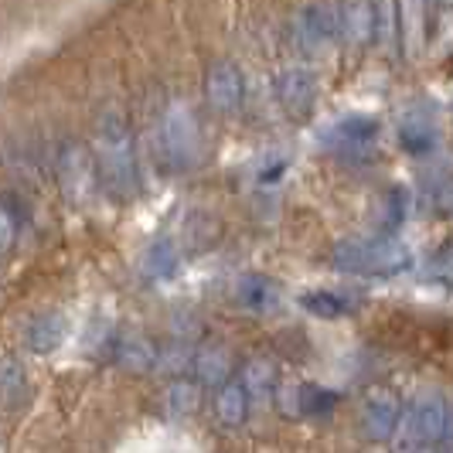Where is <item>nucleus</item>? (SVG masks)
I'll return each mask as SVG.
<instances>
[{"mask_svg":"<svg viewBox=\"0 0 453 453\" xmlns=\"http://www.w3.org/2000/svg\"><path fill=\"white\" fill-rule=\"evenodd\" d=\"M215 412L226 426H242L246 416H250V395L242 382H228V386L219 388V399H215Z\"/></svg>","mask_w":453,"mask_h":453,"instance_id":"obj_8","label":"nucleus"},{"mask_svg":"<svg viewBox=\"0 0 453 453\" xmlns=\"http://www.w3.org/2000/svg\"><path fill=\"white\" fill-rule=\"evenodd\" d=\"M403 143H406L409 150H426L433 143V130L419 116H412V119L403 123Z\"/></svg>","mask_w":453,"mask_h":453,"instance_id":"obj_17","label":"nucleus"},{"mask_svg":"<svg viewBox=\"0 0 453 453\" xmlns=\"http://www.w3.org/2000/svg\"><path fill=\"white\" fill-rule=\"evenodd\" d=\"M338 31L348 42H365L375 31V7L368 4H348L338 7Z\"/></svg>","mask_w":453,"mask_h":453,"instance_id":"obj_7","label":"nucleus"},{"mask_svg":"<svg viewBox=\"0 0 453 453\" xmlns=\"http://www.w3.org/2000/svg\"><path fill=\"white\" fill-rule=\"evenodd\" d=\"M160 143H164L167 157L178 160V164H188L195 157V116L188 113L184 106H174L171 113L164 116Z\"/></svg>","mask_w":453,"mask_h":453,"instance_id":"obj_2","label":"nucleus"},{"mask_svg":"<svg viewBox=\"0 0 453 453\" xmlns=\"http://www.w3.org/2000/svg\"><path fill=\"white\" fill-rule=\"evenodd\" d=\"M338 403L334 392L318 386H300V412H331V406Z\"/></svg>","mask_w":453,"mask_h":453,"instance_id":"obj_16","label":"nucleus"},{"mask_svg":"<svg viewBox=\"0 0 453 453\" xmlns=\"http://www.w3.org/2000/svg\"><path fill=\"white\" fill-rule=\"evenodd\" d=\"M280 99L290 106V110H307L311 99H314V75L307 68H290L283 72L280 79Z\"/></svg>","mask_w":453,"mask_h":453,"instance_id":"obj_9","label":"nucleus"},{"mask_svg":"<svg viewBox=\"0 0 453 453\" xmlns=\"http://www.w3.org/2000/svg\"><path fill=\"white\" fill-rule=\"evenodd\" d=\"M208 99L215 110H239L242 103V72L232 65V62H219V65L208 72Z\"/></svg>","mask_w":453,"mask_h":453,"instance_id":"obj_4","label":"nucleus"},{"mask_svg":"<svg viewBox=\"0 0 453 453\" xmlns=\"http://www.w3.org/2000/svg\"><path fill=\"white\" fill-rule=\"evenodd\" d=\"M14 235H18V226H14V215L0 204V252L11 250V242H14Z\"/></svg>","mask_w":453,"mask_h":453,"instance_id":"obj_19","label":"nucleus"},{"mask_svg":"<svg viewBox=\"0 0 453 453\" xmlns=\"http://www.w3.org/2000/svg\"><path fill=\"white\" fill-rule=\"evenodd\" d=\"M239 296H242L250 307H266V303H273L276 290H273V283L266 276H246L242 287H239Z\"/></svg>","mask_w":453,"mask_h":453,"instance_id":"obj_14","label":"nucleus"},{"mask_svg":"<svg viewBox=\"0 0 453 453\" xmlns=\"http://www.w3.org/2000/svg\"><path fill=\"white\" fill-rule=\"evenodd\" d=\"M103 160H106V174L116 184L130 181V174H134V167H130V136H127L123 119H116V116L103 127Z\"/></svg>","mask_w":453,"mask_h":453,"instance_id":"obj_3","label":"nucleus"},{"mask_svg":"<svg viewBox=\"0 0 453 453\" xmlns=\"http://www.w3.org/2000/svg\"><path fill=\"white\" fill-rule=\"evenodd\" d=\"M62 338H65V324H62V318H42L35 320L31 327H27V344L38 351V355H48V351H55L58 344H62Z\"/></svg>","mask_w":453,"mask_h":453,"instance_id":"obj_11","label":"nucleus"},{"mask_svg":"<svg viewBox=\"0 0 453 453\" xmlns=\"http://www.w3.org/2000/svg\"><path fill=\"white\" fill-rule=\"evenodd\" d=\"M270 379H273L270 362L256 358V362L246 365V372H242V388H246L250 403H266V399H270V386H273Z\"/></svg>","mask_w":453,"mask_h":453,"instance_id":"obj_13","label":"nucleus"},{"mask_svg":"<svg viewBox=\"0 0 453 453\" xmlns=\"http://www.w3.org/2000/svg\"><path fill=\"white\" fill-rule=\"evenodd\" d=\"M303 307L307 311H314L318 318H341L344 311H348V300H341L338 294H307L303 296Z\"/></svg>","mask_w":453,"mask_h":453,"instance_id":"obj_15","label":"nucleus"},{"mask_svg":"<svg viewBox=\"0 0 453 453\" xmlns=\"http://www.w3.org/2000/svg\"><path fill=\"white\" fill-rule=\"evenodd\" d=\"M303 45H324L327 38L338 35V7H307L300 11V27H296Z\"/></svg>","mask_w":453,"mask_h":453,"instance_id":"obj_6","label":"nucleus"},{"mask_svg":"<svg viewBox=\"0 0 453 453\" xmlns=\"http://www.w3.org/2000/svg\"><path fill=\"white\" fill-rule=\"evenodd\" d=\"M372 134H375V119H368V116H344V119H338L327 130V140L331 143H344V147H355V143L368 140Z\"/></svg>","mask_w":453,"mask_h":453,"instance_id":"obj_12","label":"nucleus"},{"mask_svg":"<svg viewBox=\"0 0 453 453\" xmlns=\"http://www.w3.org/2000/svg\"><path fill=\"white\" fill-rule=\"evenodd\" d=\"M395 430H399V403L386 392L372 395L368 406H365V433L372 440H386Z\"/></svg>","mask_w":453,"mask_h":453,"instance_id":"obj_5","label":"nucleus"},{"mask_svg":"<svg viewBox=\"0 0 453 453\" xmlns=\"http://www.w3.org/2000/svg\"><path fill=\"white\" fill-rule=\"evenodd\" d=\"M228 372H232V358L226 348H204L195 358V375L204 386H228Z\"/></svg>","mask_w":453,"mask_h":453,"instance_id":"obj_10","label":"nucleus"},{"mask_svg":"<svg viewBox=\"0 0 453 453\" xmlns=\"http://www.w3.org/2000/svg\"><path fill=\"white\" fill-rule=\"evenodd\" d=\"M453 430L450 409L440 395H419L412 406L406 409V416L399 419V430H395V453H419L430 443H443L450 440L447 433Z\"/></svg>","mask_w":453,"mask_h":453,"instance_id":"obj_1","label":"nucleus"},{"mask_svg":"<svg viewBox=\"0 0 453 453\" xmlns=\"http://www.w3.org/2000/svg\"><path fill=\"white\" fill-rule=\"evenodd\" d=\"M198 406V386L195 382H178L171 388V409L174 412H191Z\"/></svg>","mask_w":453,"mask_h":453,"instance_id":"obj_18","label":"nucleus"}]
</instances>
